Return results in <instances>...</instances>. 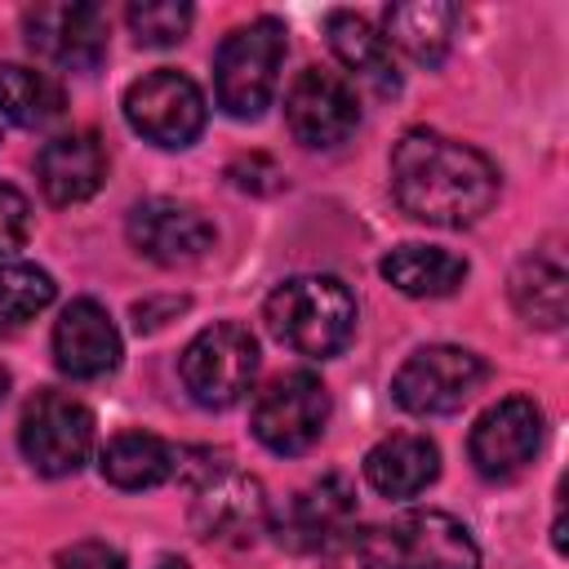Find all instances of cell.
Returning a JSON list of instances; mask_svg holds the SVG:
<instances>
[{"mask_svg":"<svg viewBox=\"0 0 569 569\" xmlns=\"http://www.w3.org/2000/svg\"><path fill=\"white\" fill-rule=\"evenodd\" d=\"M391 196L427 227H471L498 200V164L436 129H409L391 151Z\"/></svg>","mask_w":569,"mask_h":569,"instance_id":"1","label":"cell"},{"mask_svg":"<svg viewBox=\"0 0 569 569\" xmlns=\"http://www.w3.org/2000/svg\"><path fill=\"white\" fill-rule=\"evenodd\" d=\"M267 329L298 356H338L356 333V298L338 276H289L267 293Z\"/></svg>","mask_w":569,"mask_h":569,"instance_id":"2","label":"cell"},{"mask_svg":"<svg viewBox=\"0 0 569 569\" xmlns=\"http://www.w3.org/2000/svg\"><path fill=\"white\" fill-rule=\"evenodd\" d=\"M360 569H480L471 529L449 511H405L351 538Z\"/></svg>","mask_w":569,"mask_h":569,"instance_id":"3","label":"cell"},{"mask_svg":"<svg viewBox=\"0 0 569 569\" xmlns=\"http://www.w3.org/2000/svg\"><path fill=\"white\" fill-rule=\"evenodd\" d=\"M284 49H289V40L276 18H253V22L236 27L218 44V58H213L218 107L236 120H258L280 84Z\"/></svg>","mask_w":569,"mask_h":569,"instance_id":"4","label":"cell"},{"mask_svg":"<svg viewBox=\"0 0 569 569\" xmlns=\"http://www.w3.org/2000/svg\"><path fill=\"white\" fill-rule=\"evenodd\" d=\"M182 387L200 409H231L258 373V342L244 325L218 320L204 325L182 347Z\"/></svg>","mask_w":569,"mask_h":569,"instance_id":"5","label":"cell"},{"mask_svg":"<svg viewBox=\"0 0 569 569\" xmlns=\"http://www.w3.org/2000/svg\"><path fill=\"white\" fill-rule=\"evenodd\" d=\"M489 378V365L467 351V347H449V342H436V347H418L391 378V396L405 413H418V418H436V413H453L462 409L480 382Z\"/></svg>","mask_w":569,"mask_h":569,"instance_id":"6","label":"cell"},{"mask_svg":"<svg viewBox=\"0 0 569 569\" xmlns=\"http://www.w3.org/2000/svg\"><path fill=\"white\" fill-rule=\"evenodd\" d=\"M204 93L196 89L191 76L160 67L147 71L142 80H133L124 89V120L133 133H142L147 142L164 147V151H182L204 133Z\"/></svg>","mask_w":569,"mask_h":569,"instance_id":"7","label":"cell"},{"mask_svg":"<svg viewBox=\"0 0 569 569\" xmlns=\"http://www.w3.org/2000/svg\"><path fill=\"white\" fill-rule=\"evenodd\" d=\"M18 445H22V458L40 476H71L93 453V413L76 396L40 391L22 409Z\"/></svg>","mask_w":569,"mask_h":569,"instance_id":"8","label":"cell"},{"mask_svg":"<svg viewBox=\"0 0 569 569\" xmlns=\"http://www.w3.org/2000/svg\"><path fill=\"white\" fill-rule=\"evenodd\" d=\"M329 422V391L316 373L293 369L271 378L253 400V436L271 453H307Z\"/></svg>","mask_w":569,"mask_h":569,"instance_id":"9","label":"cell"},{"mask_svg":"<svg viewBox=\"0 0 569 569\" xmlns=\"http://www.w3.org/2000/svg\"><path fill=\"white\" fill-rule=\"evenodd\" d=\"M284 124L311 151L347 142L356 133V124H360L356 84L342 71H329V67L298 71L289 93H284Z\"/></svg>","mask_w":569,"mask_h":569,"instance_id":"10","label":"cell"},{"mask_svg":"<svg viewBox=\"0 0 569 569\" xmlns=\"http://www.w3.org/2000/svg\"><path fill=\"white\" fill-rule=\"evenodd\" d=\"M191 525L209 542H231V547L253 542L271 525L262 485L227 462L204 467L196 480V493H191Z\"/></svg>","mask_w":569,"mask_h":569,"instance_id":"11","label":"cell"},{"mask_svg":"<svg viewBox=\"0 0 569 569\" xmlns=\"http://www.w3.org/2000/svg\"><path fill=\"white\" fill-rule=\"evenodd\" d=\"M356 489L342 476H320L316 485L298 489L284 511L271 520L276 538L289 551H307V556H329L338 547H351L356 538Z\"/></svg>","mask_w":569,"mask_h":569,"instance_id":"12","label":"cell"},{"mask_svg":"<svg viewBox=\"0 0 569 569\" xmlns=\"http://www.w3.org/2000/svg\"><path fill=\"white\" fill-rule=\"evenodd\" d=\"M538 449H542V409L529 396H507L489 405L467 436V453L485 480L520 476L538 458Z\"/></svg>","mask_w":569,"mask_h":569,"instance_id":"13","label":"cell"},{"mask_svg":"<svg viewBox=\"0 0 569 569\" xmlns=\"http://www.w3.org/2000/svg\"><path fill=\"white\" fill-rule=\"evenodd\" d=\"M27 44L62 71H93L107 58V13L93 0L36 4L27 13Z\"/></svg>","mask_w":569,"mask_h":569,"instance_id":"14","label":"cell"},{"mask_svg":"<svg viewBox=\"0 0 569 569\" xmlns=\"http://www.w3.org/2000/svg\"><path fill=\"white\" fill-rule=\"evenodd\" d=\"M124 231H129V244H133L142 258L160 262V267H191V262H200V258L213 249V240H218L213 222H209L200 209H191V204H182V200H164V196L133 204Z\"/></svg>","mask_w":569,"mask_h":569,"instance_id":"15","label":"cell"},{"mask_svg":"<svg viewBox=\"0 0 569 569\" xmlns=\"http://www.w3.org/2000/svg\"><path fill=\"white\" fill-rule=\"evenodd\" d=\"M53 360L67 378H80V382L107 378L120 365V329L102 302L76 298L62 307L53 325Z\"/></svg>","mask_w":569,"mask_h":569,"instance_id":"16","label":"cell"},{"mask_svg":"<svg viewBox=\"0 0 569 569\" xmlns=\"http://www.w3.org/2000/svg\"><path fill=\"white\" fill-rule=\"evenodd\" d=\"M36 178H40V191L49 196V204H80L89 200L102 178H107V151L102 142L89 133V129H76V133H58L40 147V160H36Z\"/></svg>","mask_w":569,"mask_h":569,"instance_id":"17","label":"cell"},{"mask_svg":"<svg viewBox=\"0 0 569 569\" xmlns=\"http://www.w3.org/2000/svg\"><path fill=\"white\" fill-rule=\"evenodd\" d=\"M440 476V449L422 431H396L365 453V480L382 498H413Z\"/></svg>","mask_w":569,"mask_h":569,"instance_id":"18","label":"cell"},{"mask_svg":"<svg viewBox=\"0 0 569 569\" xmlns=\"http://www.w3.org/2000/svg\"><path fill=\"white\" fill-rule=\"evenodd\" d=\"M325 31H329V49L338 53V62H342L356 80H365V84H369L373 93H382V98L400 93L396 53H391V44L382 40V31H378L373 22H365L360 13L338 9V13H329Z\"/></svg>","mask_w":569,"mask_h":569,"instance_id":"19","label":"cell"},{"mask_svg":"<svg viewBox=\"0 0 569 569\" xmlns=\"http://www.w3.org/2000/svg\"><path fill=\"white\" fill-rule=\"evenodd\" d=\"M453 31H458V9L445 0H405L382 13V40L391 49H405L422 67L445 62Z\"/></svg>","mask_w":569,"mask_h":569,"instance_id":"20","label":"cell"},{"mask_svg":"<svg viewBox=\"0 0 569 569\" xmlns=\"http://www.w3.org/2000/svg\"><path fill=\"white\" fill-rule=\"evenodd\" d=\"M511 302L516 311L538 325V329H560L565 320V302H569V271H565V253L556 244L533 249L516 271H511Z\"/></svg>","mask_w":569,"mask_h":569,"instance_id":"21","label":"cell"},{"mask_svg":"<svg viewBox=\"0 0 569 569\" xmlns=\"http://www.w3.org/2000/svg\"><path fill=\"white\" fill-rule=\"evenodd\" d=\"M98 467H102V480L107 485L138 493V489L164 485L178 471V453H173L169 440H160L151 431H120V436L107 440Z\"/></svg>","mask_w":569,"mask_h":569,"instance_id":"22","label":"cell"},{"mask_svg":"<svg viewBox=\"0 0 569 569\" xmlns=\"http://www.w3.org/2000/svg\"><path fill=\"white\" fill-rule=\"evenodd\" d=\"M378 271L409 298H445L467 280V262L436 244H400L378 262Z\"/></svg>","mask_w":569,"mask_h":569,"instance_id":"23","label":"cell"},{"mask_svg":"<svg viewBox=\"0 0 569 569\" xmlns=\"http://www.w3.org/2000/svg\"><path fill=\"white\" fill-rule=\"evenodd\" d=\"M67 93L49 71L22 67V62H0V116L13 120L18 129H49L62 120Z\"/></svg>","mask_w":569,"mask_h":569,"instance_id":"24","label":"cell"},{"mask_svg":"<svg viewBox=\"0 0 569 569\" xmlns=\"http://www.w3.org/2000/svg\"><path fill=\"white\" fill-rule=\"evenodd\" d=\"M53 293L58 284L49 271L31 262H0V333H13L27 320H36L53 302Z\"/></svg>","mask_w":569,"mask_h":569,"instance_id":"25","label":"cell"},{"mask_svg":"<svg viewBox=\"0 0 569 569\" xmlns=\"http://www.w3.org/2000/svg\"><path fill=\"white\" fill-rule=\"evenodd\" d=\"M191 4L182 0H138L129 4V27L138 36V44H151V49H169L187 36L191 27Z\"/></svg>","mask_w":569,"mask_h":569,"instance_id":"26","label":"cell"},{"mask_svg":"<svg viewBox=\"0 0 569 569\" xmlns=\"http://www.w3.org/2000/svg\"><path fill=\"white\" fill-rule=\"evenodd\" d=\"M27 236H31V200L18 187L0 182V258L18 253Z\"/></svg>","mask_w":569,"mask_h":569,"instance_id":"27","label":"cell"},{"mask_svg":"<svg viewBox=\"0 0 569 569\" xmlns=\"http://www.w3.org/2000/svg\"><path fill=\"white\" fill-rule=\"evenodd\" d=\"M53 565L58 569H129L124 565V551L111 547V542H102V538H80L71 547H62Z\"/></svg>","mask_w":569,"mask_h":569,"instance_id":"28","label":"cell"},{"mask_svg":"<svg viewBox=\"0 0 569 569\" xmlns=\"http://www.w3.org/2000/svg\"><path fill=\"white\" fill-rule=\"evenodd\" d=\"M4 387H9V373L0 369V400H4Z\"/></svg>","mask_w":569,"mask_h":569,"instance_id":"29","label":"cell"},{"mask_svg":"<svg viewBox=\"0 0 569 569\" xmlns=\"http://www.w3.org/2000/svg\"><path fill=\"white\" fill-rule=\"evenodd\" d=\"M164 569H173V565H164Z\"/></svg>","mask_w":569,"mask_h":569,"instance_id":"30","label":"cell"}]
</instances>
